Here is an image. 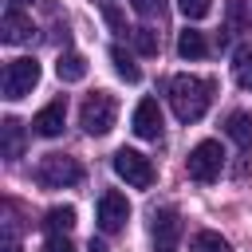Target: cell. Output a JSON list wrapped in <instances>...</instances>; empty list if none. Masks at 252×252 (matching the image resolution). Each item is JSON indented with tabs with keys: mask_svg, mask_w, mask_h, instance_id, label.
Masks as SVG:
<instances>
[{
	"mask_svg": "<svg viewBox=\"0 0 252 252\" xmlns=\"http://www.w3.org/2000/svg\"><path fill=\"white\" fill-rule=\"evenodd\" d=\"M224 134L248 154V150H252V114H248V110H232V114L224 118Z\"/></svg>",
	"mask_w": 252,
	"mask_h": 252,
	"instance_id": "obj_11",
	"label": "cell"
},
{
	"mask_svg": "<svg viewBox=\"0 0 252 252\" xmlns=\"http://www.w3.org/2000/svg\"><path fill=\"white\" fill-rule=\"evenodd\" d=\"M110 59H114V71H118V75H122L126 83H138V79H142V71H138V63H134V59H130V55H126V51L118 47V43L110 47Z\"/></svg>",
	"mask_w": 252,
	"mask_h": 252,
	"instance_id": "obj_19",
	"label": "cell"
},
{
	"mask_svg": "<svg viewBox=\"0 0 252 252\" xmlns=\"http://www.w3.org/2000/svg\"><path fill=\"white\" fill-rule=\"evenodd\" d=\"M130 8H134L138 16H161L165 0H130Z\"/></svg>",
	"mask_w": 252,
	"mask_h": 252,
	"instance_id": "obj_22",
	"label": "cell"
},
{
	"mask_svg": "<svg viewBox=\"0 0 252 252\" xmlns=\"http://www.w3.org/2000/svg\"><path fill=\"white\" fill-rule=\"evenodd\" d=\"M189 252H232V248H228V240H224L220 232H209V228H201V232H193V240H189Z\"/></svg>",
	"mask_w": 252,
	"mask_h": 252,
	"instance_id": "obj_18",
	"label": "cell"
},
{
	"mask_svg": "<svg viewBox=\"0 0 252 252\" xmlns=\"http://www.w3.org/2000/svg\"><path fill=\"white\" fill-rule=\"evenodd\" d=\"M0 252H20V240H16V232H12V224L4 228V248Z\"/></svg>",
	"mask_w": 252,
	"mask_h": 252,
	"instance_id": "obj_24",
	"label": "cell"
},
{
	"mask_svg": "<svg viewBox=\"0 0 252 252\" xmlns=\"http://www.w3.org/2000/svg\"><path fill=\"white\" fill-rule=\"evenodd\" d=\"M43 228H47L51 236H67V232L75 228V209H71V205L47 209V213H43Z\"/></svg>",
	"mask_w": 252,
	"mask_h": 252,
	"instance_id": "obj_14",
	"label": "cell"
},
{
	"mask_svg": "<svg viewBox=\"0 0 252 252\" xmlns=\"http://www.w3.org/2000/svg\"><path fill=\"white\" fill-rule=\"evenodd\" d=\"M32 35H35L32 16H24L20 8H8L4 20H0V39L4 43H32Z\"/></svg>",
	"mask_w": 252,
	"mask_h": 252,
	"instance_id": "obj_9",
	"label": "cell"
},
{
	"mask_svg": "<svg viewBox=\"0 0 252 252\" xmlns=\"http://www.w3.org/2000/svg\"><path fill=\"white\" fill-rule=\"evenodd\" d=\"M87 248H91V252H106V244H102L98 236H91V244H87Z\"/></svg>",
	"mask_w": 252,
	"mask_h": 252,
	"instance_id": "obj_26",
	"label": "cell"
},
{
	"mask_svg": "<svg viewBox=\"0 0 252 252\" xmlns=\"http://www.w3.org/2000/svg\"><path fill=\"white\" fill-rule=\"evenodd\" d=\"M114 173H118L126 185H134V189H150V185H154V165H150V158L138 154V150H126V146L114 154Z\"/></svg>",
	"mask_w": 252,
	"mask_h": 252,
	"instance_id": "obj_6",
	"label": "cell"
},
{
	"mask_svg": "<svg viewBox=\"0 0 252 252\" xmlns=\"http://www.w3.org/2000/svg\"><path fill=\"white\" fill-rule=\"evenodd\" d=\"M130 126H134L138 138H158V134H161V106H158L154 98H142V102L134 106Z\"/></svg>",
	"mask_w": 252,
	"mask_h": 252,
	"instance_id": "obj_10",
	"label": "cell"
},
{
	"mask_svg": "<svg viewBox=\"0 0 252 252\" xmlns=\"http://www.w3.org/2000/svg\"><path fill=\"white\" fill-rule=\"evenodd\" d=\"M130 35H134V47H138L142 55H158V32H154V28H134Z\"/></svg>",
	"mask_w": 252,
	"mask_h": 252,
	"instance_id": "obj_20",
	"label": "cell"
},
{
	"mask_svg": "<svg viewBox=\"0 0 252 252\" xmlns=\"http://www.w3.org/2000/svg\"><path fill=\"white\" fill-rule=\"evenodd\" d=\"M189 177L193 181H217L220 177V169H224V150H220V142H197L193 150H189Z\"/></svg>",
	"mask_w": 252,
	"mask_h": 252,
	"instance_id": "obj_4",
	"label": "cell"
},
{
	"mask_svg": "<svg viewBox=\"0 0 252 252\" xmlns=\"http://www.w3.org/2000/svg\"><path fill=\"white\" fill-rule=\"evenodd\" d=\"M165 98H169V106L181 122H197L213 102V83L201 79V75H173L169 87H165Z\"/></svg>",
	"mask_w": 252,
	"mask_h": 252,
	"instance_id": "obj_1",
	"label": "cell"
},
{
	"mask_svg": "<svg viewBox=\"0 0 252 252\" xmlns=\"http://www.w3.org/2000/svg\"><path fill=\"white\" fill-rule=\"evenodd\" d=\"M35 181L43 189H71L83 181V165L67 154H47L39 165H35Z\"/></svg>",
	"mask_w": 252,
	"mask_h": 252,
	"instance_id": "obj_3",
	"label": "cell"
},
{
	"mask_svg": "<svg viewBox=\"0 0 252 252\" xmlns=\"http://www.w3.org/2000/svg\"><path fill=\"white\" fill-rule=\"evenodd\" d=\"M55 75H59L63 83H83V79H87V59H83L79 51H63L59 63H55Z\"/></svg>",
	"mask_w": 252,
	"mask_h": 252,
	"instance_id": "obj_13",
	"label": "cell"
},
{
	"mask_svg": "<svg viewBox=\"0 0 252 252\" xmlns=\"http://www.w3.org/2000/svg\"><path fill=\"white\" fill-rule=\"evenodd\" d=\"M150 228H154V236L161 240V248H169V244H173V240L181 236V217H177L173 209H158V213H154V224H150Z\"/></svg>",
	"mask_w": 252,
	"mask_h": 252,
	"instance_id": "obj_12",
	"label": "cell"
},
{
	"mask_svg": "<svg viewBox=\"0 0 252 252\" xmlns=\"http://www.w3.org/2000/svg\"><path fill=\"white\" fill-rule=\"evenodd\" d=\"M177 8H181L185 20H205L209 8H213V0H177Z\"/></svg>",
	"mask_w": 252,
	"mask_h": 252,
	"instance_id": "obj_21",
	"label": "cell"
},
{
	"mask_svg": "<svg viewBox=\"0 0 252 252\" xmlns=\"http://www.w3.org/2000/svg\"><path fill=\"white\" fill-rule=\"evenodd\" d=\"M158 252H173V248H158Z\"/></svg>",
	"mask_w": 252,
	"mask_h": 252,
	"instance_id": "obj_27",
	"label": "cell"
},
{
	"mask_svg": "<svg viewBox=\"0 0 252 252\" xmlns=\"http://www.w3.org/2000/svg\"><path fill=\"white\" fill-rule=\"evenodd\" d=\"M232 79L244 91H252V43H240L236 47V55H232Z\"/></svg>",
	"mask_w": 252,
	"mask_h": 252,
	"instance_id": "obj_16",
	"label": "cell"
},
{
	"mask_svg": "<svg viewBox=\"0 0 252 252\" xmlns=\"http://www.w3.org/2000/svg\"><path fill=\"white\" fill-rule=\"evenodd\" d=\"M205 51H209V43H205V35H201V32L185 28V32L177 35V55H181V59H201Z\"/></svg>",
	"mask_w": 252,
	"mask_h": 252,
	"instance_id": "obj_17",
	"label": "cell"
},
{
	"mask_svg": "<svg viewBox=\"0 0 252 252\" xmlns=\"http://www.w3.org/2000/svg\"><path fill=\"white\" fill-rule=\"evenodd\" d=\"M0 134H4V158H8V161L24 158V126H20L16 118H4V122H0Z\"/></svg>",
	"mask_w": 252,
	"mask_h": 252,
	"instance_id": "obj_15",
	"label": "cell"
},
{
	"mask_svg": "<svg viewBox=\"0 0 252 252\" xmlns=\"http://www.w3.org/2000/svg\"><path fill=\"white\" fill-rule=\"evenodd\" d=\"M106 20H110V24H114V28H118V32H126V24H122V16H118V12H114V8H110V4H106Z\"/></svg>",
	"mask_w": 252,
	"mask_h": 252,
	"instance_id": "obj_25",
	"label": "cell"
},
{
	"mask_svg": "<svg viewBox=\"0 0 252 252\" xmlns=\"http://www.w3.org/2000/svg\"><path fill=\"white\" fill-rule=\"evenodd\" d=\"M126 220H130V201L122 193L106 189L98 197V228L102 232H118V228H126Z\"/></svg>",
	"mask_w": 252,
	"mask_h": 252,
	"instance_id": "obj_7",
	"label": "cell"
},
{
	"mask_svg": "<svg viewBox=\"0 0 252 252\" xmlns=\"http://www.w3.org/2000/svg\"><path fill=\"white\" fill-rule=\"evenodd\" d=\"M114 118H118V102H114L110 91H94V94H87V102H83V110H79V122H83V130H87L91 138L110 134Z\"/></svg>",
	"mask_w": 252,
	"mask_h": 252,
	"instance_id": "obj_2",
	"label": "cell"
},
{
	"mask_svg": "<svg viewBox=\"0 0 252 252\" xmlns=\"http://www.w3.org/2000/svg\"><path fill=\"white\" fill-rule=\"evenodd\" d=\"M43 252H75V244H71L67 236H47V244H43Z\"/></svg>",
	"mask_w": 252,
	"mask_h": 252,
	"instance_id": "obj_23",
	"label": "cell"
},
{
	"mask_svg": "<svg viewBox=\"0 0 252 252\" xmlns=\"http://www.w3.org/2000/svg\"><path fill=\"white\" fill-rule=\"evenodd\" d=\"M39 83V63L35 59H12L8 67H4V79H0V91H4V98H24V94H32V87Z\"/></svg>",
	"mask_w": 252,
	"mask_h": 252,
	"instance_id": "obj_5",
	"label": "cell"
},
{
	"mask_svg": "<svg viewBox=\"0 0 252 252\" xmlns=\"http://www.w3.org/2000/svg\"><path fill=\"white\" fill-rule=\"evenodd\" d=\"M63 122H67V98H51L35 118H32V130L39 138H59L63 134Z\"/></svg>",
	"mask_w": 252,
	"mask_h": 252,
	"instance_id": "obj_8",
	"label": "cell"
}]
</instances>
